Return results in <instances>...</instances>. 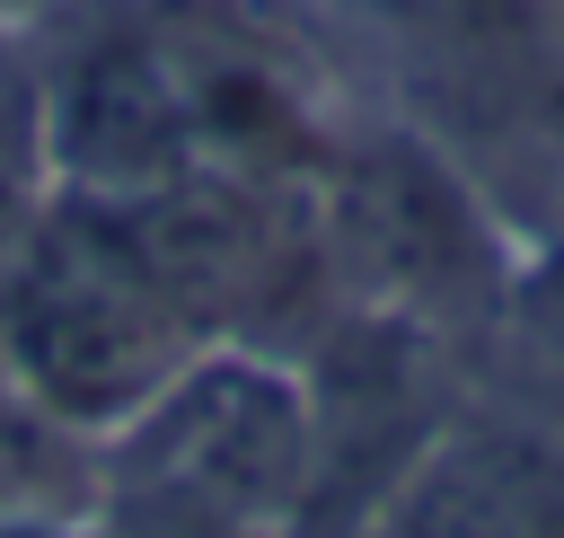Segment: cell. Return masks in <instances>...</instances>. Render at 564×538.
Wrapping results in <instances>:
<instances>
[{
	"label": "cell",
	"instance_id": "cell-1",
	"mask_svg": "<svg viewBox=\"0 0 564 538\" xmlns=\"http://www.w3.org/2000/svg\"><path fill=\"white\" fill-rule=\"evenodd\" d=\"M194 353L203 335L159 291L115 203L53 194V212L0 265V379L53 432H123Z\"/></svg>",
	"mask_w": 564,
	"mask_h": 538
},
{
	"label": "cell",
	"instance_id": "cell-2",
	"mask_svg": "<svg viewBox=\"0 0 564 538\" xmlns=\"http://www.w3.org/2000/svg\"><path fill=\"white\" fill-rule=\"evenodd\" d=\"M106 476L176 494L238 538L291 529L308 485V388L247 344H212L123 432H106Z\"/></svg>",
	"mask_w": 564,
	"mask_h": 538
},
{
	"label": "cell",
	"instance_id": "cell-3",
	"mask_svg": "<svg viewBox=\"0 0 564 538\" xmlns=\"http://www.w3.org/2000/svg\"><path fill=\"white\" fill-rule=\"evenodd\" d=\"M26 62L62 194L132 203L203 168L150 0H53L26 26Z\"/></svg>",
	"mask_w": 564,
	"mask_h": 538
},
{
	"label": "cell",
	"instance_id": "cell-4",
	"mask_svg": "<svg viewBox=\"0 0 564 538\" xmlns=\"http://www.w3.org/2000/svg\"><path fill=\"white\" fill-rule=\"evenodd\" d=\"M53 150H44V106H35V62L26 35L0 26V265L26 247V229L53 212Z\"/></svg>",
	"mask_w": 564,
	"mask_h": 538
},
{
	"label": "cell",
	"instance_id": "cell-5",
	"mask_svg": "<svg viewBox=\"0 0 564 538\" xmlns=\"http://www.w3.org/2000/svg\"><path fill=\"white\" fill-rule=\"evenodd\" d=\"M0 538H88V520H70L44 494H0Z\"/></svg>",
	"mask_w": 564,
	"mask_h": 538
}]
</instances>
